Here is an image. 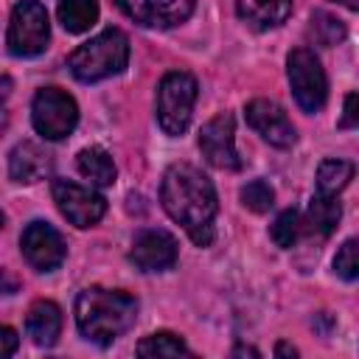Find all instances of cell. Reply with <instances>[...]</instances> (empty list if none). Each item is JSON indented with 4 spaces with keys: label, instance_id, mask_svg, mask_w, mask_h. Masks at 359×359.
Returning a JSON list of instances; mask_svg holds the SVG:
<instances>
[{
    "label": "cell",
    "instance_id": "obj_9",
    "mask_svg": "<svg viewBox=\"0 0 359 359\" xmlns=\"http://www.w3.org/2000/svg\"><path fill=\"white\" fill-rule=\"evenodd\" d=\"M20 250L25 255V261L39 272H53L56 266H62V261L67 255V244H65L62 233L53 224L39 222V219L25 224V230L20 236Z\"/></svg>",
    "mask_w": 359,
    "mask_h": 359
},
{
    "label": "cell",
    "instance_id": "obj_20",
    "mask_svg": "<svg viewBox=\"0 0 359 359\" xmlns=\"http://www.w3.org/2000/svg\"><path fill=\"white\" fill-rule=\"evenodd\" d=\"M351 180H353V163L339 160V157H328L317 168V194L337 196Z\"/></svg>",
    "mask_w": 359,
    "mask_h": 359
},
{
    "label": "cell",
    "instance_id": "obj_2",
    "mask_svg": "<svg viewBox=\"0 0 359 359\" xmlns=\"http://www.w3.org/2000/svg\"><path fill=\"white\" fill-rule=\"evenodd\" d=\"M135 317H137V300L129 292L90 286V289H81L76 297L79 334L87 342H95L101 348L123 337L135 325Z\"/></svg>",
    "mask_w": 359,
    "mask_h": 359
},
{
    "label": "cell",
    "instance_id": "obj_24",
    "mask_svg": "<svg viewBox=\"0 0 359 359\" xmlns=\"http://www.w3.org/2000/svg\"><path fill=\"white\" fill-rule=\"evenodd\" d=\"M241 202L244 208H250L252 213H266L275 205V191L269 188V182L264 180H252L241 188Z\"/></svg>",
    "mask_w": 359,
    "mask_h": 359
},
{
    "label": "cell",
    "instance_id": "obj_28",
    "mask_svg": "<svg viewBox=\"0 0 359 359\" xmlns=\"http://www.w3.org/2000/svg\"><path fill=\"white\" fill-rule=\"evenodd\" d=\"M11 95V79L8 76H0V132L6 129V101Z\"/></svg>",
    "mask_w": 359,
    "mask_h": 359
},
{
    "label": "cell",
    "instance_id": "obj_6",
    "mask_svg": "<svg viewBox=\"0 0 359 359\" xmlns=\"http://www.w3.org/2000/svg\"><path fill=\"white\" fill-rule=\"evenodd\" d=\"M50 22L39 0H17L8 20L6 45L14 56H39L48 48Z\"/></svg>",
    "mask_w": 359,
    "mask_h": 359
},
{
    "label": "cell",
    "instance_id": "obj_13",
    "mask_svg": "<svg viewBox=\"0 0 359 359\" xmlns=\"http://www.w3.org/2000/svg\"><path fill=\"white\" fill-rule=\"evenodd\" d=\"M244 118L247 123L272 146L278 149H289L297 135H294V126L289 121V115L283 112L280 104L269 101V98H252L247 107H244Z\"/></svg>",
    "mask_w": 359,
    "mask_h": 359
},
{
    "label": "cell",
    "instance_id": "obj_29",
    "mask_svg": "<svg viewBox=\"0 0 359 359\" xmlns=\"http://www.w3.org/2000/svg\"><path fill=\"white\" fill-rule=\"evenodd\" d=\"M275 353H278V356H297V348H294V345H289V342H278Z\"/></svg>",
    "mask_w": 359,
    "mask_h": 359
},
{
    "label": "cell",
    "instance_id": "obj_1",
    "mask_svg": "<svg viewBox=\"0 0 359 359\" xmlns=\"http://www.w3.org/2000/svg\"><path fill=\"white\" fill-rule=\"evenodd\" d=\"M163 210L182 224L196 247H208L213 241V219L219 210L213 182L191 163H174L163 174L160 182Z\"/></svg>",
    "mask_w": 359,
    "mask_h": 359
},
{
    "label": "cell",
    "instance_id": "obj_22",
    "mask_svg": "<svg viewBox=\"0 0 359 359\" xmlns=\"http://www.w3.org/2000/svg\"><path fill=\"white\" fill-rule=\"evenodd\" d=\"M272 241L283 250L294 247L297 238L303 236V213L297 208H286L283 213H278V219L272 222V230H269Z\"/></svg>",
    "mask_w": 359,
    "mask_h": 359
},
{
    "label": "cell",
    "instance_id": "obj_16",
    "mask_svg": "<svg viewBox=\"0 0 359 359\" xmlns=\"http://www.w3.org/2000/svg\"><path fill=\"white\" fill-rule=\"evenodd\" d=\"M236 14L255 31L280 25L292 14V0H236Z\"/></svg>",
    "mask_w": 359,
    "mask_h": 359
},
{
    "label": "cell",
    "instance_id": "obj_11",
    "mask_svg": "<svg viewBox=\"0 0 359 359\" xmlns=\"http://www.w3.org/2000/svg\"><path fill=\"white\" fill-rule=\"evenodd\" d=\"M177 255H180L177 238L160 227L137 230L129 247V261L140 272H165L177 264Z\"/></svg>",
    "mask_w": 359,
    "mask_h": 359
},
{
    "label": "cell",
    "instance_id": "obj_25",
    "mask_svg": "<svg viewBox=\"0 0 359 359\" xmlns=\"http://www.w3.org/2000/svg\"><path fill=\"white\" fill-rule=\"evenodd\" d=\"M334 269H337V275H339L342 280H356V275H359L356 238H348V241L337 250V255H334Z\"/></svg>",
    "mask_w": 359,
    "mask_h": 359
},
{
    "label": "cell",
    "instance_id": "obj_15",
    "mask_svg": "<svg viewBox=\"0 0 359 359\" xmlns=\"http://www.w3.org/2000/svg\"><path fill=\"white\" fill-rule=\"evenodd\" d=\"M25 334L34 345L50 348L62 334V309L53 300H36L25 317Z\"/></svg>",
    "mask_w": 359,
    "mask_h": 359
},
{
    "label": "cell",
    "instance_id": "obj_19",
    "mask_svg": "<svg viewBox=\"0 0 359 359\" xmlns=\"http://www.w3.org/2000/svg\"><path fill=\"white\" fill-rule=\"evenodd\" d=\"M59 22L70 34H84L98 20V0H59Z\"/></svg>",
    "mask_w": 359,
    "mask_h": 359
},
{
    "label": "cell",
    "instance_id": "obj_14",
    "mask_svg": "<svg viewBox=\"0 0 359 359\" xmlns=\"http://www.w3.org/2000/svg\"><path fill=\"white\" fill-rule=\"evenodd\" d=\"M50 174V154L34 143V140H22L11 149L8 154V177L14 182H39Z\"/></svg>",
    "mask_w": 359,
    "mask_h": 359
},
{
    "label": "cell",
    "instance_id": "obj_31",
    "mask_svg": "<svg viewBox=\"0 0 359 359\" xmlns=\"http://www.w3.org/2000/svg\"><path fill=\"white\" fill-rule=\"evenodd\" d=\"M0 286H6V292H8V294H11V292H14V289H17V283H14V280H8V278H6V272H3V269H0Z\"/></svg>",
    "mask_w": 359,
    "mask_h": 359
},
{
    "label": "cell",
    "instance_id": "obj_26",
    "mask_svg": "<svg viewBox=\"0 0 359 359\" xmlns=\"http://www.w3.org/2000/svg\"><path fill=\"white\" fill-rule=\"evenodd\" d=\"M17 348H20V337H17V331L8 328V325H0V356H11Z\"/></svg>",
    "mask_w": 359,
    "mask_h": 359
},
{
    "label": "cell",
    "instance_id": "obj_27",
    "mask_svg": "<svg viewBox=\"0 0 359 359\" xmlns=\"http://www.w3.org/2000/svg\"><path fill=\"white\" fill-rule=\"evenodd\" d=\"M359 123V112H356V93L345 95V115L339 121V129H353Z\"/></svg>",
    "mask_w": 359,
    "mask_h": 359
},
{
    "label": "cell",
    "instance_id": "obj_5",
    "mask_svg": "<svg viewBox=\"0 0 359 359\" xmlns=\"http://www.w3.org/2000/svg\"><path fill=\"white\" fill-rule=\"evenodd\" d=\"M286 76H289L292 95H294V101H297V107L303 112L314 115V112H320L325 107L328 79H325V70H323L320 59L314 56V50L294 48L286 56Z\"/></svg>",
    "mask_w": 359,
    "mask_h": 359
},
{
    "label": "cell",
    "instance_id": "obj_7",
    "mask_svg": "<svg viewBox=\"0 0 359 359\" xmlns=\"http://www.w3.org/2000/svg\"><path fill=\"white\" fill-rule=\"evenodd\" d=\"M31 121H34V129L45 140H62V137H67L76 129V123H79V107H76L73 95H67L65 90H59V87H42L34 95Z\"/></svg>",
    "mask_w": 359,
    "mask_h": 359
},
{
    "label": "cell",
    "instance_id": "obj_32",
    "mask_svg": "<svg viewBox=\"0 0 359 359\" xmlns=\"http://www.w3.org/2000/svg\"><path fill=\"white\" fill-rule=\"evenodd\" d=\"M334 3H342L345 8H351V11H356L359 8V0H334Z\"/></svg>",
    "mask_w": 359,
    "mask_h": 359
},
{
    "label": "cell",
    "instance_id": "obj_33",
    "mask_svg": "<svg viewBox=\"0 0 359 359\" xmlns=\"http://www.w3.org/2000/svg\"><path fill=\"white\" fill-rule=\"evenodd\" d=\"M0 227H3V213H0Z\"/></svg>",
    "mask_w": 359,
    "mask_h": 359
},
{
    "label": "cell",
    "instance_id": "obj_17",
    "mask_svg": "<svg viewBox=\"0 0 359 359\" xmlns=\"http://www.w3.org/2000/svg\"><path fill=\"white\" fill-rule=\"evenodd\" d=\"M339 216H342V208H339L337 196L317 194V196L309 202V210H306V216H303V233L317 236V238H325V236H331V233L337 230Z\"/></svg>",
    "mask_w": 359,
    "mask_h": 359
},
{
    "label": "cell",
    "instance_id": "obj_21",
    "mask_svg": "<svg viewBox=\"0 0 359 359\" xmlns=\"http://www.w3.org/2000/svg\"><path fill=\"white\" fill-rule=\"evenodd\" d=\"M137 356H191V348L185 345L182 337L171 334V331H157V334H149L137 342L135 348Z\"/></svg>",
    "mask_w": 359,
    "mask_h": 359
},
{
    "label": "cell",
    "instance_id": "obj_30",
    "mask_svg": "<svg viewBox=\"0 0 359 359\" xmlns=\"http://www.w3.org/2000/svg\"><path fill=\"white\" fill-rule=\"evenodd\" d=\"M233 356H258V351L250 348V345H236L233 348Z\"/></svg>",
    "mask_w": 359,
    "mask_h": 359
},
{
    "label": "cell",
    "instance_id": "obj_3",
    "mask_svg": "<svg viewBox=\"0 0 359 359\" xmlns=\"http://www.w3.org/2000/svg\"><path fill=\"white\" fill-rule=\"evenodd\" d=\"M129 62V39L121 28H104L93 39L81 42L70 56L67 67L76 81L93 84L109 76H118Z\"/></svg>",
    "mask_w": 359,
    "mask_h": 359
},
{
    "label": "cell",
    "instance_id": "obj_12",
    "mask_svg": "<svg viewBox=\"0 0 359 359\" xmlns=\"http://www.w3.org/2000/svg\"><path fill=\"white\" fill-rule=\"evenodd\" d=\"M115 3L129 20L146 28H174L185 22L196 8V0H115Z\"/></svg>",
    "mask_w": 359,
    "mask_h": 359
},
{
    "label": "cell",
    "instance_id": "obj_8",
    "mask_svg": "<svg viewBox=\"0 0 359 359\" xmlns=\"http://www.w3.org/2000/svg\"><path fill=\"white\" fill-rule=\"evenodd\" d=\"M50 194L56 208L62 210V216L73 224V227H93L104 213H107V199L73 180H53L50 182Z\"/></svg>",
    "mask_w": 359,
    "mask_h": 359
},
{
    "label": "cell",
    "instance_id": "obj_4",
    "mask_svg": "<svg viewBox=\"0 0 359 359\" xmlns=\"http://www.w3.org/2000/svg\"><path fill=\"white\" fill-rule=\"evenodd\" d=\"M199 84L185 70H171L157 87V123L165 135H182L191 123Z\"/></svg>",
    "mask_w": 359,
    "mask_h": 359
},
{
    "label": "cell",
    "instance_id": "obj_18",
    "mask_svg": "<svg viewBox=\"0 0 359 359\" xmlns=\"http://www.w3.org/2000/svg\"><path fill=\"white\" fill-rule=\"evenodd\" d=\"M76 165H79L81 177L90 180V182L98 185V188L112 185V182H115V174H118L112 157H109L101 146H87V149H81L79 157H76Z\"/></svg>",
    "mask_w": 359,
    "mask_h": 359
},
{
    "label": "cell",
    "instance_id": "obj_23",
    "mask_svg": "<svg viewBox=\"0 0 359 359\" xmlns=\"http://www.w3.org/2000/svg\"><path fill=\"white\" fill-rule=\"evenodd\" d=\"M309 34H311V39H314L317 45L334 48V45H339V42L345 39V25H342V20H337V17L328 14V11H314V14H311Z\"/></svg>",
    "mask_w": 359,
    "mask_h": 359
},
{
    "label": "cell",
    "instance_id": "obj_10",
    "mask_svg": "<svg viewBox=\"0 0 359 359\" xmlns=\"http://www.w3.org/2000/svg\"><path fill=\"white\" fill-rule=\"evenodd\" d=\"M199 149L202 157L222 171H238L244 163L236 151V123L230 112H219L216 118H210L202 132H199Z\"/></svg>",
    "mask_w": 359,
    "mask_h": 359
}]
</instances>
